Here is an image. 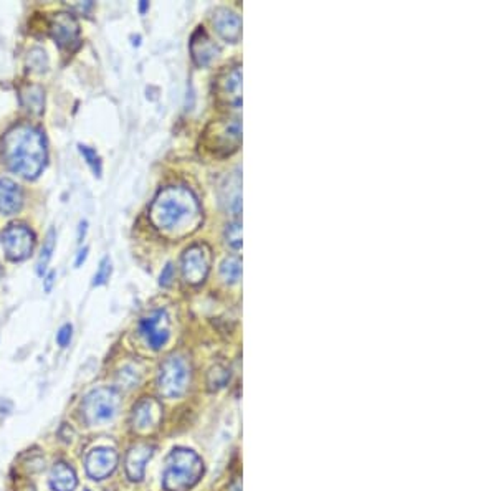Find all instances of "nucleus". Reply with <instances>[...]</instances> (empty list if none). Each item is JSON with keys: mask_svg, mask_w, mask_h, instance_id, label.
Instances as JSON below:
<instances>
[{"mask_svg": "<svg viewBox=\"0 0 496 491\" xmlns=\"http://www.w3.org/2000/svg\"><path fill=\"white\" fill-rule=\"evenodd\" d=\"M121 407V395L113 387H98L91 390L83 402V414L90 424L113 420Z\"/></svg>", "mask_w": 496, "mask_h": 491, "instance_id": "obj_5", "label": "nucleus"}, {"mask_svg": "<svg viewBox=\"0 0 496 491\" xmlns=\"http://www.w3.org/2000/svg\"><path fill=\"white\" fill-rule=\"evenodd\" d=\"M218 47L214 43L209 34L204 30V27H198L192 34L190 39V55H192L194 63L197 67H207L217 59Z\"/></svg>", "mask_w": 496, "mask_h": 491, "instance_id": "obj_14", "label": "nucleus"}, {"mask_svg": "<svg viewBox=\"0 0 496 491\" xmlns=\"http://www.w3.org/2000/svg\"><path fill=\"white\" fill-rule=\"evenodd\" d=\"M139 331L152 349H163L171 336V326H169V317L165 311L156 309L144 316L139 323Z\"/></svg>", "mask_w": 496, "mask_h": 491, "instance_id": "obj_8", "label": "nucleus"}, {"mask_svg": "<svg viewBox=\"0 0 496 491\" xmlns=\"http://www.w3.org/2000/svg\"><path fill=\"white\" fill-rule=\"evenodd\" d=\"M28 65H30V68L37 70V72H45L48 67L47 53L41 50V48H33V50L28 53Z\"/></svg>", "mask_w": 496, "mask_h": 491, "instance_id": "obj_27", "label": "nucleus"}, {"mask_svg": "<svg viewBox=\"0 0 496 491\" xmlns=\"http://www.w3.org/2000/svg\"><path fill=\"white\" fill-rule=\"evenodd\" d=\"M218 94L227 105L238 108L242 105V70L231 67L223 73L220 81H218Z\"/></svg>", "mask_w": 496, "mask_h": 491, "instance_id": "obj_15", "label": "nucleus"}, {"mask_svg": "<svg viewBox=\"0 0 496 491\" xmlns=\"http://www.w3.org/2000/svg\"><path fill=\"white\" fill-rule=\"evenodd\" d=\"M23 108L32 114H40L45 106V92L39 85H28L20 92Z\"/></svg>", "mask_w": 496, "mask_h": 491, "instance_id": "obj_20", "label": "nucleus"}, {"mask_svg": "<svg viewBox=\"0 0 496 491\" xmlns=\"http://www.w3.org/2000/svg\"><path fill=\"white\" fill-rule=\"evenodd\" d=\"M214 27L225 42L237 43L242 36V20L230 9H218L215 12Z\"/></svg>", "mask_w": 496, "mask_h": 491, "instance_id": "obj_16", "label": "nucleus"}, {"mask_svg": "<svg viewBox=\"0 0 496 491\" xmlns=\"http://www.w3.org/2000/svg\"><path fill=\"white\" fill-rule=\"evenodd\" d=\"M163 420V406L156 399H143L134 406L131 415L132 428L139 433L156 430Z\"/></svg>", "mask_w": 496, "mask_h": 491, "instance_id": "obj_10", "label": "nucleus"}, {"mask_svg": "<svg viewBox=\"0 0 496 491\" xmlns=\"http://www.w3.org/2000/svg\"><path fill=\"white\" fill-rule=\"evenodd\" d=\"M218 197H220V204L227 213L234 217L240 216L242 212V177H240L238 169L223 180Z\"/></svg>", "mask_w": 496, "mask_h": 491, "instance_id": "obj_13", "label": "nucleus"}, {"mask_svg": "<svg viewBox=\"0 0 496 491\" xmlns=\"http://www.w3.org/2000/svg\"><path fill=\"white\" fill-rule=\"evenodd\" d=\"M50 34L60 48L76 47L80 40V25L74 15L68 12H60L52 17L50 22Z\"/></svg>", "mask_w": 496, "mask_h": 491, "instance_id": "obj_9", "label": "nucleus"}, {"mask_svg": "<svg viewBox=\"0 0 496 491\" xmlns=\"http://www.w3.org/2000/svg\"><path fill=\"white\" fill-rule=\"evenodd\" d=\"M210 249L207 245H192L184 251L180 260V270L185 283L197 284L204 283L210 270Z\"/></svg>", "mask_w": 496, "mask_h": 491, "instance_id": "obj_7", "label": "nucleus"}, {"mask_svg": "<svg viewBox=\"0 0 496 491\" xmlns=\"http://www.w3.org/2000/svg\"><path fill=\"white\" fill-rule=\"evenodd\" d=\"M74 9H78L81 12V14H86V12H90L91 9H93V2H85V3H78V6H74Z\"/></svg>", "mask_w": 496, "mask_h": 491, "instance_id": "obj_33", "label": "nucleus"}, {"mask_svg": "<svg viewBox=\"0 0 496 491\" xmlns=\"http://www.w3.org/2000/svg\"><path fill=\"white\" fill-rule=\"evenodd\" d=\"M223 238H225V243L231 250L238 251L242 249V222H240L238 218H234V220H230L229 224L225 225Z\"/></svg>", "mask_w": 496, "mask_h": 491, "instance_id": "obj_23", "label": "nucleus"}, {"mask_svg": "<svg viewBox=\"0 0 496 491\" xmlns=\"http://www.w3.org/2000/svg\"><path fill=\"white\" fill-rule=\"evenodd\" d=\"M86 229H88V222L81 220V222H80V229H78V243H81L83 238H85Z\"/></svg>", "mask_w": 496, "mask_h": 491, "instance_id": "obj_32", "label": "nucleus"}, {"mask_svg": "<svg viewBox=\"0 0 496 491\" xmlns=\"http://www.w3.org/2000/svg\"><path fill=\"white\" fill-rule=\"evenodd\" d=\"M76 485V474H74L72 466L63 463V461L53 465L52 472H50V486L53 491H73Z\"/></svg>", "mask_w": 496, "mask_h": 491, "instance_id": "obj_19", "label": "nucleus"}, {"mask_svg": "<svg viewBox=\"0 0 496 491\" xmlns=\"http://www.w3.org/2000/svg\"><path fill=\"white\" fill-rule=\"evenodd\" d=\"M78 149H80V154L85 158L86 164L91 167V171L94 172V176L101 177V172H103L101 159H99L96 151L91 149V147H88V146H83V144H78Z\"/></svg>", "mask_w": 496, "mask_h": 491, "instance_id": "obj_25", "label": "nucleus"}, {"mask_svg": "<svg viewBox=\"0 0 496 491\" xmlns=\"http://www.w3.org/2000/svg\"><path fill=\"white\" fill-rule=\"evenodd\" d=\"M172 280H174V265L172 263H167L163 270V273H161V282H159L161 286H169Z\"/></svg>", "mask_w": 496, "mask_h": 491, "instance_id": "obj_29", "label": "nucleus"}, {"mask_svg": "<svg viewBox=\"0 0 496 491\" xmlns=\"http://www.w3.org/2000/svg\"><path fill=\"white\" fill-rule=\"evenodd\" d=\"M240 141H242L240 119H227V121L215 126V136L212 144L215 151H223V154H230V152L238 149Z\"/></svg>", "mask_w": 496, "mask_h": 491, "instance_id": "obj_12", "label": "nucleus"}, {"mask_svg": "<svg viewBox=\"0 0 496 491\" xmlns=\"http://www.w3.org/2000/svg\"><path fill=\"white\" fill-rule=\"evenodd\" d=\"M229 377H230V373L225 369V367H222V366L212 367V369H210V373H209V379H207L209 389L210 390L220 389V387L225 386L227 381H229Z\"/></svg>", "mask_w": 496, "mask_h": 491, "instance_id": "obj_24", "label": "nucleus"}, {"mask_svg": "<svg viewBox=\"0 0 496 491\" xmlns=\"http://www.w3.org/2000/svg\"><path fill=\"white\" fill-rule=\"evenodd\" d=\"M23 205V192L12 179H0V212L3 216H15Z\"/></svg>", "mask_w": 496, "mask_h": 491, "instance_id": "obj_18", "label": "nucleus"}, {"mask_svg": "<svg viewBox=\"0 0 496 491\" xmlns=\"http://www.w3.org/2000/svg\"><path fill=\"white\" fill-rule=\"evenodd\" d=\"M147 7H149V2H144V0H143V2L139 3V10H141V14H144V12L147 10Z\"/></svg>", "mask_w": 496, "mask_h": 491, "instance_id": "obj_34", "label": "nucleus"}, {"mask_svg": "<svg viewBox=\"0 0 496 491\" xmlns=\"http://www.w3.org/2000/svg\"><path fill=\"white\" fill-rule=\"evenodd\" d=\"M190 382V367L182 356L167 357L157 375L159 392L167 399H177L185 394Z\"/></svg>", "mask_w": 496, "mask_h": 491, "instance_id": "obj_4", "label": "nucleus"}, {"mask_svg": "<svg viewBox=\"0 0 496 491\" xmlns=\"http://www.w3.org/2000/svg\"><path fill=\"white\" fill-rule=\"evenodd\" d=\"M220 276L225 283L235 284L242 278V260L237 255L227 257L220 265Z\"/></svg>", "mask_w": 496, "mask_h": 491, "instance_id": "obj_21", "label": "nucleus"}, {"mask_svg": "<svg viewBox=\"0 0 496 491\" xmlns=\"http://www.w3.org/2000/svg\"><path fill=\"white\" fill-rule=\"evenodd\" d=\"M204 474V461L189 448H174L165 461V491H189Z\"/></svg>", "mask_w": 496, "mask_h": 491, "instance_id": "obj_3", "label": "nucleus"}, {"mask_svg": "<svg viewBox=\"0 0 496 491\" xmlns=\"http://www.w3.org/2000/svg\"><path fill=\"white\" fill-rule=\"evenodd\" d=\"M154 455V447L149 443H138L130 448L126 455V473L132 481H141L146 472V463Z\"/></svg>", "mask_w": 496, "mask_h": 491, "instance_id": "obj_17", "label": "nucleus"}, {"mask_svg": "<svg viewBox=\"0 0 496 491\" xmlns=\"http://www.w3.org/2000/svg\"><path fill=\"white\" fill-rule=\"evenodd\" d=\"M0 242H2L3 251L8 260L23 262L32 255L33 247H35V235L28 227L12 224L0 233Z\"/></svg>", "mask_w": 496, "mask_h": 491, "instance_id": "obj_6", "label": "nucleus"}, {"mask_svg": "<svg viewBox=\"0 0 496 491\" xmlns=\"http://www.w3.org/2000/svg\"><path fill=\"white\" fill-rule=\"evenodd\" d=\"M118 453L113 448H94L86 457V473L93 480H105L118 466Z\"/></svg>", "mask_w": 496, "mask_h": 491, "instance_id": "obj_11", "label": "nucleus"}, {"mask_svg": "<svg viewBox=\"0 0 496 491\" xmlns=\"http://www.w3.org/2000/svg\"><path fill=\"white\" fill-rule=\"evenodd\" d=\"M72 336H73V326L72 324H63L56 333V344L60 348H68L70 342H72Z\"/></svg>", "mask_w": 496, "mask_h": 491, "instance_id": "obj_28", "label": "nucleus"}, {"mask_svg": "<svg viewBox=\"0 0 496 491\" xmlns=\"http://www.w3.org/2000/svg\"><path fill=\"white\" fill-rule=\"evenodd\" d=\"M111 271H113L111 260H110V257H105L101 262H99L98 271L93 276V286H101V284H105L107 280H110Z\"/></svg>", "mask_w": 496, "mask_h": 491, "instance_id": "obj_26", "label": "nucleus"}, {"mask_svg": "<svg viewBox=\"0 0 496 491\" xmlns=\"http://www.w3.org/2000/svg\"><path fill=\"white\" fill-rule=\"evenodd\" d=\"M55 242H56L55 230L50 229L47 237H45L43 247H41L39 262H37V273H39L40 276H43L45 271H47L50 260H52V257H53V250H55Z\"/></svg>", "mask_w": 496, "mask_h": 491, "instance_id": "obj_22", "label": "nucleus"}, {"mask_svg": "<svg viewBox=\"0 0 496 491\" xmlns=\"http://www.w3.org/2000/svg\"><path fill=\"white\" fill-rule=\"evenodd\" d=\"M3 160L23 179H37L47 164V146L40 129L30 125L12 127L2 143Z\"/></svg>", "mask_w": 496, "mask_h": 491, "instance_id": "obj_1", "label": "nucleus"}, {"mask_svg": "<svg viewBox=\"0 0 496 491\" xmlns=\"http://www.w3.org/2000/svg\"><path fill=\"white\" fill-rule=\"evenodd\" d=\"M200 217V205L192 191L182 185L165 187L156 196L149 209V218L163 232L187 230Z\"/></svg>", "mask_w": 496, "mask_h": 491, "instance_id": "obj_2", "label": "nucleus"}, {"mask_svg": "<svg viewBox=\"0 0 496 491\" xmlns=\"http://www.w3.org/2000/svg\"><path fill=\"white\" fill-rule=\"evenodd\" d=\"M55 276H56L55 271H50V273H48L47 276H45V280H43V290H45V293H50V291L53 290V284H55Z\"/></svg>", "mask_w": 496, "mask_h": 491, "instance_id": "obj_31", "label": "nucleus"}, {"mask_svg": "<svg viewBox=\"0 0 496 491\" xmlns=\"http://www.w3.org/2000/svg\"><path fill=\"white\" fill-rule=\"evenodd\" d=\"M88 251H90L88 247H83V249H81L80 251H78L76 258H74V267L80 268V267L83 265V263L86 262V258H88Z\"/></svg>", "mask_w": 496, "mask_h": 491, "instance_id": "obj_30", "label": "nucleus"}]
</instances>
